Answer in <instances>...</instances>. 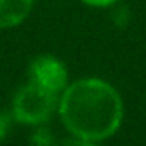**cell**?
Masks as SVG:
<instances>
[{
  "label": "cell",
  "mask_w": 146,
  "mask_h": 146,
  "mask_svg": "<svg viewBox=\"0 0 146 146\" xmlns=\"http://www.w3.org/2000/svg\"><path fill=\"white\" fill-rule=\"evenodd\" d=\"M26 80L60 96L64 92V88L68 86V70H66V64L62 60H58L56 56L40 54V56L32 58V62L28 64Z\"/></svg>",
  "instance_id": "obj_3"
},
{
  "label": "cell",
  "mask_w": 146,
  "mask_h": 146,
  "mask_svg": "<svg viewBox=\"0 0 146 146\" xmlns=\"http://www.w3.org/2000/svg\"><path fill=\"white\" fill-rule=\"evenodd\" d=\"M12 122H14V118H12L10 112H0V142L8 136V132L12 128Z\"/></svg>",
  "instance_id": "obj_5"
},
{
  "label": "cell",
  "mask_w": 146,
  "mask_h": 146,
  "mask_svg": "<svg viewBox=\"0 0 146 146\" xmlns=\"http://www.w3.org/2000/svg\"><path fill=\"white\" fill-rule=\"evenodd\" d=\"M80 2H84L86 6H92V8H106V6L116 4L118 0H80Z\"/></svg>",
  "instance_id": "obj_7"
},
{
  "label": "cell",
  "mask_w": 146,
  "mask_h": 146,
  "mask_svg": "<svg viewBox=\"0 0 146 146\" xmlns=\"http://www.w3.org/2000/svg\"><path fill=\"white\" fill-rule=\"evenodd\" d=\"M34 0H0V30L20 26L32 12Z\"/></svg>",
  "instance_id": "obj_4"
},
{
  "label": "cell",
  "mask_w": 146,
  "mask_h": 146,
  "mask_svg": "<svg viewBox=\"0 0 146 146\" xmlns=\"http://www.w3.org/2000/svg\"><path fill=\"white\" fill-rule=\"evenodd\" d=\"M62 146H98V142L86 140V138H78V136H70L68 140L62 142Z\"/></svg>",
  "instance_id": "obj_6"
},
{
  "label": "cell",
  "mask_w": 146,
  "mask_h": 146,
  "mask_svg": "<svg viewBox=\"0 0 146 146\" xmlns=\"http://www.w3.org/2000/svg\"><path fill=\"white\" fill-rule=\"evenodd\" d=\"M58 114L72 136L102 142L122 126L124 102L110 82L102 78H80L60 94Z\"/></svg>",
  "instance_id": "obj_1"
},
{
  "label": "cell",
  "mask_w": 146,
  "mask_h": 146,
  "mask_svg": "<svg viewBox=\"0 0 146 146\" xmlns=\"http://www.w3.org/2000/svg\"><path fill=\"white\" fill-rule=\"evenodd\" d=\"M58 100L60 96L26 80L14 94L10 114L14 122L28 126H42L52 118L54 112H58Z\"/></svg>",
  "instance_id": "obj_2"
}]
</instances>
